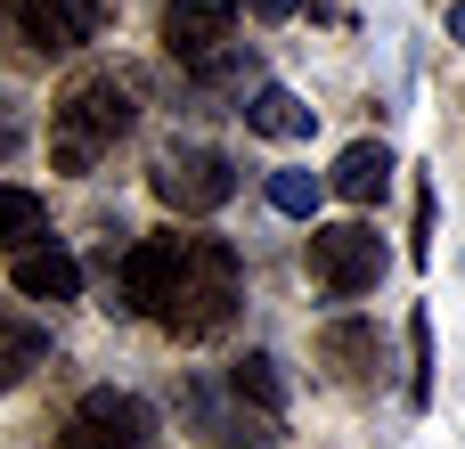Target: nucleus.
Returning <instances> with one entry per match:
<instances>
[{
  "mask_svg": "<svg viewBox=\"0 0 465 449\" xmlns=\"http://www.w3.org/2000/svg\"><path fill=\"white\" fill-rule=\"evenodd\" d=\"M237 294H245V278H237V245H229V237L155 229V237H139V245L123 254V270H114V303L139 311V319H155V327L180 335V344H213V335L237 319Z\"/></svg>",
  "mask_w": 465,
  "mask_h": 449,
  "instance_id": "nucleus-1",
  "label": "nucleus"
},
{
  "mask_svg": "<svg viewBox=\"0 0 465 449\" xmlns=\"http://www.w3.org/2000/svg\"><path fill=\"white\" fill-rule=\"evenodd\" d=\"M139 123V82L98 65L82 82H65V98L49 106V164L57 172H98L114 155V139H131Z\"/></svg>",
  "mask_w": 465,
  "mask_h": 449,
  "instance_id": "nucleus-2",
  "label": "nucleus"
},
{
  "mask_svg": "<svg viewBox=\"0 0 465 449\" xmlns=\"http://www.w3.org/2000/svg\"><path fill=\"white\" fill-rule=\"evenodd\" d=\"M98 0H0V41L25 57V65H49V57H74L82 41H98Z\"/></svg>",
  "mask_w": 465,
  "mask_h": 449,
  "instance_id": "nucleus-3",
  "label": "nucleus"
},
{
  "mask_svg": "<svg viewBox=\"0 0 465 449\" xmlns=\"http://www.w3.org/2000/svg\"><path fill=\"white\" fill-rule=\"evenodd\" d=\"M147 188H155L180 221H204V213H221V205L237 196V164H229L221 147H163L155 172H147Z\"/></svg>",
  "mask_w": 465,
  "mask_h": 449,
  "instance_id": "nucleus-4",
  "label": "nucleus"
},
{
  "mask_svg": "<svg viewBox=\"0 0 465 449\" xmlns=\"http://www.w3.org/2000/svg\"><path fill=\"white\" fill-rule=\"evenodd\" d=\"M57 449H155V409H147L139 393L98 384V393H82V401L65 409Z\"/></svg>",
  "mask_w": 465,
  "mask_h": 449,
  "instance_id": "nucleus-5",
  "label": "nucleus"
},
{
  "mask_svg": "<svg viewBox=\"0 0 465 449\" xmlns=\"http://www.w3.org/2000/svg\"><path fill=\"white\" fill-rule=\"evenodd\" d=\"M384 237L368 229V221H335V229H311V278L335 294V303H351V294H376V278H384Z\"/></svg>",
  "mask_w": 465,
  "mask_h": 449,
  "instance_id": "nucleus-6",
  "label": "nucleus"
},
{
  "mask_svg": "<svg viewBox=\"0 0 465 449\" xmlns=\"http://www.w3.org/2000/svg\"><path fill=\"white\" fill-rule=\"evenodd\" d=\"M237 8L245 0H172L163 8V49L180 65H213L229 49V33H237Z\"/></svg>",
  "mask_w": 465,
  "mask_h": 449,
  "instance_id": "nucleus-7",
  "label": "nucleus"
},
{
  "mask_svg": "<svg viewBox=\"0 0 465 449\" xmlns=\"http://www.w3.org/2000/svg\"><path fill=\"white\" fill-rule=\"evenodd\" d=\"M319 360H327V376H335L343 393H360V384L384 368V344H376L368 319H327V327H319Z\"/></svg>",
  "mask_w": 465,
  "mask_h": 449,
  "instance_id": "nucleus-8",
  "label": "nucleus"
},
{
  "mask_svg": "<svg viewBox=\"0 0 465 449\" xmlns=\"http://www.w3.org/2000/svg\"><path fill=\"white\" fill-rule=\"evenodd\" d=\"M8 278H16L25 303H74V294H82V262H74L65 245H25V254L8 262Z\"/></svg>",
  "mask_w": 465,
  "mask_h": 449,
  "instance_id": "nucleus-9",
  "label": "nucleus"
},
{
  "mask_svg": "<svg viewBox=\"0 0 465 449\" xmlns=\"http://www.w3.org/2000/svg\"><path fill=\"white\" fill-rule=\"evenodd\" d=\"M237 115H245V131H253V139H311V131H319V115H311L286 82H262Z\"/></svg>",
  "mask_w": 465,
  "mask_h": 449,
  "instance_id": "nucleus-10",
  "label": "nucleus"
},
{
  "mask_svg": "<svg viewBox=\"0 0 465 449\" xmlns=\"http://www.w3.org/2000/svg\"><path fill=\"white\" fill-rule=\"evenodd\" d=\"M327 188H335L343 205H376V196L392 188V147H384V139H360V147H343Z\"/></svg>",
  "mask_w": 465,
  "mask_h": 449,
  "instance_id": "nucleus-11",
  "label": "nucleus"
},
{
  "mask_svg": "<svg viewBox=\"0 0 465 449\" xmlns=\"http://www.w3.org/2000/svg\"><path fill=\"white\" fill-rule=\"evenodd\" d=\"M41 360H49V335H41L25 311H0V393H16Z\"/></svg>",
  "mask_w": 465,
  "mask_h": 449,
  "instance_id": "nucleus-12",
  "label": "nucleus"
},
{
  "mask_svg": "<svg viewBox=\"0 0 465 449\" xmlns=\"http://www.w3.org/2000/svg\"><path fill=\"white\" fill-rule=\"evenodd\" d=\"M41 237H49V205H41L33 188H8V180H0V254L16 262V254L41 245Z\"/></svg>",
  "mask_w": 465,
  "mask_h": 449,
  "instance_id": "nucleus-13",
  "label": "nucleus"
},
{
  "mask_svg": "<svg viewBox=\"0 0 465 449\" xmlns=\"http://www.w3.org/2000/svg\"><path fill=\"white\" fill-rule=\"evenodd\" d=\"M229 393H237V401H253L262 417H286V376H278V360H270V352H245V360L229 368Z\"/></svg>",
  "mask_w": 465,
  "mask_h": 449,
  "instance_id": "nucleus-14",
  "label": "nucleus"
},
{
  "mask_svg": "<svg viewBox=\"0 0 465 449\" xmlns=\"http://www.w3.org/2000/svg\"><path fill=\"white\" fill-rule=\"evenodd\" d=\"M409 409H433V311L409 319Z\"/></svg>",
  "mask_w": 465,
  "mask_h": 449,
  "instance_id": "nucleus-15",
  "label": "nucleus"
},
{
  "mask_svg": "<svg viewBox=\"0 0 465 449\" xmlns=\"http://www.w3.org/2000/svg\"><path fill=\"white\" fill-rule=\"evenodd\" d=\"M319 196H327V180H319V172H278V180H270V205H278L286 221H311V213H319Z\"/></svg>",
  "mask_w": 465,
  "mask_h": 449,
  "instance_id": "nucleus-16",
  "label": "nucleus"
},
{
  "mask_svg": "<svg viewBox=\"0 0 465 449\" xmlns=\"http://www.w3.org/2000/svg\"><path fill=\"white\" fill-rule=\"evenodd\" d=\"M433 213H441V205H433V188H417V237H409V254H417V262L433 254Z\"/></svg>",
  "mask_w": 465,
  "mask_h": 449,
  "instance_id": "nucleus-17",
  "label": "nucleus"
},
{
  "mask_svg": "<svg viewBox=\"0 0 465 449\" xmlns=\"http://www.w3.org/2000/svg\"><path fill=\"white\" fill-rule=\"evenodd\" d=\"M16 147H25V115H16V106H8V98H0V164H8V155H16Z\"/></svg>",
  "mask_w": 465,
  "mask_h": 449,
  "instance_id": "nucleus-18",
  "label": "nucleus"
},
{
  "mask_svg": "<svg viewBox=\"0 0 465 449\" xmlns=\"http://www.w3.org/2000/svg\"><path fill=\"white\" fill-rule=\"evenodd\" d=\"M245 8H253V16H262V25H278V16H294V8H302V0H245Z\"/></svg>",
  "mask_w": 465,
  "mask_h": 449,
  "instance_id": "nucleus-19",
  "label": "nucleus"
},
{
  "mask_svg": "<svg viewBox=\"0 0 465 449\" xmlns=\"http://www.w3.org/2000/svg\"><path fill=\"white\" fill-rule=\"evenodd\" d=\"M450 41H465V0H458V8H450Z\"/></svg>",
  "mask_w": 465,
  "mask_h": 449,
  "instance_id": "nucleus-20",
  "label": "nucleus"
}]
</instances>
